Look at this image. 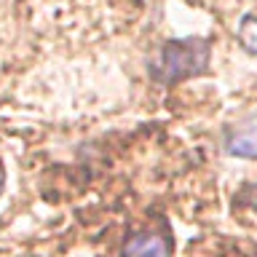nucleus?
I'll list each match as a JSON object with an SVG mask.
<instances>
[{
    "label": "nucleus",
    "instance_id": "f257e3e1",
    "mask_svg": "<svg viewBox=\"0 0 257 257\" xmlns=\"http://www.w3.org/2000/svg\"><path fill=\"white\" fill-rule=\"evenodd\" d=\"M212 40L209 38H174L164 40L148 59V75L158 86H177L182 80L209 72Z\"/></svg>",
    "mask_w": 257,
    "mask_h": 257
},
{
    "label": "nucleus",
    "instance_id": "f03ea898",
    "mask_svg": "<svg viewBox=\"0 0 257 257\" xmlns=\"http://www.w3.org/2000/svg\"><path fill=\"white\" fill-rule=\"evenodd\" d=\"M222 148L233 158H244V161L257 158V107L244 112L241 118H236V123L225 128Z\"/></svg>",
    "mask_w": 257,
    "mask_h": 257
},
{
    "label": "nucleus",
    "instance_id": "7ed1b4c3",
    "mask_svg": "<svg viewBox=\"0 0 257 257\" xmlns=\"http://www.w3.org/2000/svg\"><path fill=\"white\" fill-rule=\"evenodd\" d=\"M120 257H172V238L169 230L145 228L128 233L120 244Z\"/></svg>",
    "mask_w": 257,
    "mask_h": 257
},
{
    "label": "nucleus",
    "instance_id": "20e7f679",
    "mask_svg": "<svg viewBox=\"0 0 257 257\" xmlns=\"http://www.w3.org/2000/svg\"><path fill=\"white\" fill-rule=\"evenodd\" d=\"M236 40L246 54L257 56V14H244L236 27Z\"/></svg>",
    "mask_w": 257,
    "mask_h": 257
},
{
    "label": "nucleus",
    "instance_id": "39448f33",
    "mask_svg": "<svg viewBox=\"0 0 257 257\" xmlns=\"http://www.w3.org/2000/svg\"><path fill=\"white\" fill-rule=\"evenodd\" d=\"M236 206L249 209V212H257V182L241 185L238 193H236Z\"/></svg>",
    "mask_w": 257,
    "mask_h": 257
},
{
    "label": "nucleus",
    "instance_id": "423d86ee",
    "mask_svg": "<svg viewBox=\"0 0 257 257\" xmlns=\"http://www.w3.org/2000/svg\"><path fill=\"white\" fill-rule=\"evenodd\" d=\"M3 185H6V166H3V161H0V193H3Z\"/></svg>",
    "mask_w": 257,
    "mask_h": 257
}]
</instances>
